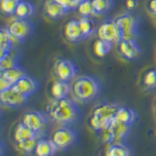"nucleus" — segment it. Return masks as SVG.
Segmentation results:
<instances>
[{"label":"nucleus","mask_w":156,"mask_h":156,"mask_svg":"<svg viewBox=\"0 0 156 156\" xmlns=\"http://www.w3.org/2000/svg\"><path fill=\"white\" fill-rule=\"evenodd\" d=\"M45 112L50 120L58 125H72L81 116L79 105L70 97L61 100L53 99L46 106Z\"/></svg>","instance_id":"f257e3e1"},{"label":"nucleus","mask_w":156,"mask_h":156,"mask_svg":"<svg viewBox=\"0 0 156 156\" xmlns=\"http://www.w3.org/2000/svg\"><path fill=\"white\" fill-rule=\"evenodd\" d=\"M101 93V83L96 76H80L76 78L72 84V95L78 101L83 104H90L96 101L100 97Z\"/></svg>","instance_id":"f03ea898"},{"label":"nucleus","mask_w":156,"mask_h":156,"mask_svg":"<svg viewBox=\"0 0 156 156\" xmlns=\"http://www.w3.org/2000/svg\"><path fill=\"white\" fill-rule=\"evenodd\" d=\"M120 105L117 102L104 101L98 105L90 117L89 125L96 133L107 129L115 119L116 111Z\"/></svg>","instance_id":"7ed1b4c3"},{"label":"nucleus","mask_w":156,"mask_h":156,"mask_svg":"<svg viewBox=\"0 0 156 156\" xmlns=\"http://www.w3.org/2000/svg\"><path fill=\"white\" fill-rule=\"evenodd\" d=\"M52 140L58 151H67L77 144L78 133L71 125H61L54 132Z\"/></svg>","instance_id":"20e7f679"},{"label":"nucleus","mask_w":156,"mask_h":156,"mask_svg":"<svg viewBox=\"0 0 156 156\" xmlns=\"http://www.w3.org/2000/svg\"><path fill=\"white\" fill-rule=\"evenodd\" d=\"M116 23L118 24L121 40L122 39H134L138 37L140 19L133 12H126L116 18Z\"/></svg>","instance_id":"39448f33"},{"label":"nucleus","mask_w":156,"mask_h":156,"mask_svg":"<svg viewBox=\"0 0 156 156\" xmlns=\"http://www.w3.org/2000/svg\"><path fill=\"white\" fill-rule=\"evenodd\" d=\"M8 28L18 43H24L34 32V23L30 19L17 18L8 24Z\"/></svg>","instance_id":"423d86ee"},{"label":"nucleus","mask_w":156,"mask_h":156,"mask_svg":"<svg viewBox=\"0 0 156 156\" xmlns=\"http://www.w3.org/2000/svg\"><path fill=\"white\" fill-rule=\"evenodd\" d=\"M119 55L126 61H136L143 55V48L136 38L122 39L117 44Z\"/></svg>","instance_id":"0eeeda50"},{"label":"nucleus","mask_w":156,"mask_h":156,"mask_svg":"<svg viewBox=\"0 0 156 156\" xmlns=\"http://www.w3.org/2000/svg\"><path fill=\"white\" fill-rule=\"evenodd\" d=\"M97 35L104 40L113 44H118L121 40V34L118 24L116 23V19H109L102 22L97 28Z\"/></svg>","instance_id":"6e6552de"},{"label":"nucleus","mask_w":156,"mask_h":156,"mask_svg":"<svg viewBox=\"0 0 156 156\" xmlns=\"http://www.w3.org/2000/svg\"><path fill=\"white\" fill-rule=\"evenodd\" d=\"M55 74L58 79L71 82L78 74V66L71 60L60 58L55 65Z\"/></svg>","instance_id":"1a4fd4ad"},{"label":"nucleus","mask_w":156,"mask_h":156,"mask_svg":"<svg viewBox=\"0 0 156 156\" xmlns=\"http://www.w3.org/2000/svg\"><path fill=\"white\" fill-rule=\"evenodd\" d=\"M50 120L46 112L38 111V110H30L24 113L22 122H23L29 128H31L37 133L41 134L46 128L47 123Z\"/></svg>","instance_id":"9d476101"},{"label":"nucleus","mask_w":156,"mask_h":156,"mask_svg":"<svg viewBox=\"0 0 156 156\" xmlns=\"http://www.w3.org/2000/svg\"><path fill=\"white\" fill-rule=\"evenodd\" d=\"M28 98L24 97L21 93H19L14 87L0 92V101L1 105L10 107V108H18L27 104Z\"/></svg>","instance_id":"9b49d317"},{"label":"nucleus","mask_w":156,"mask_h":156,"mask_svg":"<svg viewBox=\"0 0 156 156\" xmlns=\"http://www.w3.org/2000/svg\"><path fill=\"white\" fill-rule=\"evenodd\" d=\"M13 87L19 93H21L27 98H30L33 94H35L39 88V82L35 77L26 74L23 76L18 82L13 85Z\"/></svg>","instance_id":"f8f14e48"},{"label":"nucleus","mask_w":156,"mask_h":156,"mask_svg":"<svg viewBox=\"0 0 156 156\" xmlns=\"http://www.w3.org/2000/svg\"><path fill=\"white\" fill-rule=\"evenodd\" d=\"M63 33H65V37L66 38V40L71 43H80L85 40V37L83 35L80 27L79 20L73 19L68 21L65 26Z\"/></svg>","instance_id":"ddd939ff"},{"label":"nucleus","mask_w":156,"mask_h":156,"mask_svg":"<svg viewBox=\"0 0 156 156\" xmlns=\"http://www.w3.org/2000/svg\"><path fill=\"white\" fill-rule=\"evenodd\" d=\"M111 134L112 143L115 141H122L127 140L132 133V129L133 126L125 123H121L119 121L114 120L111 123V125L108 127Z\"/></svg>","instance_id":"4468645a"},{"label":"nucleus","mask_w":156,"mask_h":156,"mask_svg":"<svg viewBox=\"0 0 156 156\" xmlns=\"http://www.w3.org/2000/svg\"><path fill=\"white\" fill-rule=\"evenodd\" d=\"M20 60H21V52L19 49L16 46L10 48L0 56V71L19 66Z\"/></svg>","instance_id":"2eb2a0df"},{"label":"nucleus","mask_w":156,"mask_h":156,"mask_svg":"<svg viewBox=\"0 0 156 156\" xmlns=\"http://www.w3.org/2000/svg\"><path fill=\"white\" fill-rule=\"evenodd\" d=\"M135 154L134 147L127 140L115 141L107 145L106 156H132Z\"/></svg>","instance_id":"dca6fc26"},{"label":"nucleus","mask_w":156,"mask_h":156,"mask_svg":"<svg viewBox=\"0 0 156 156\" xmlns=\"http://www.w3.org/2000/svg\"><path fill=\"white\" fill-rule=\"evenodd\" d=\"M44 10H45L46 16L54 21L61 20L66 14L70 13L63 5L58 3L56 0H46L45 4H44Z\"/></svg>","instance_id":"f3484780"},{"label":"nucleus","mask_w":156,"mask_h":156,"mask_svg":"<svg viewBox=\"0 0 156 156\" xmlns=\"http://www.w3.org/2000/svg\"><path fill=\"white\" fill-rule=\"evenodd\" d=\"M70 94H72L71 82L58 79L52 84L51 95L53 97V99L56 100L65 99V98L70 97Z\"/></svg>","instance_id":"a211bd4d"},{"label":"nucleus","mask_w":156,"mask_h":156,"mask_svg":"<svg viewBox=\"0 0 156 156\" xmlns=\"http://www.w3.org/2000/svg\"><path fill=\"white\" fill-rule=\"evenodd\" d=\"M138 118H139V114L135 108H133V107H129V106L120 105L116 111L114 120L119 121L121 123H125V124H129V125L134 126V124L138 121Z\"/></svg>","instance_id":"6ab92c4d"},{"label":"nucleus","mask_w":156,"mask_h":156,"mask_svg":"<svg viewBox=\"0 0 156 156\" xmlns=\"http://www.w3.org/2000/svg\"><path fill=\"white\" fill-rule=\"evenodd\" d=\"M41 134L37 133L31 128H29L28 126H27L23 122L19 123L15 129L14 132V140L15 143H22L23 140H31V139H37L40 138Z\"/></svg>","instance_id":"aec40b11"},{"label":"nucleus","mask_w":156,"mask_h":156,"mask_svg":"<svg viewBox=\"0 0 156 156\" xmlns=\"http://www.w3.org/2000/svg\"><path fill=\"white\" fill-rule=\"evenodd\" d=\"M58 151L57 145L53 141L52 139H44L39 138L34 154L38 156H51L56 154Z\"/></svg>","instance_id":"412c9836"},{"label":"nucleus","mask_w":156,"mask_h":156,"mask_svg":"<svg viewBox=\"0 0 156 156\" xmlns=\"http://www.w3.org/2000/svg\"><path fill=\"white\" fill-rule=\"evenodd\" d=\"M36 12V6L28 0H21L15 13V16L21 19H30Z\"/></svg>","instance_id":"4be33fe9"},{"label":"nucleus","mask_w":156,"mask_h":156,"mask_svg":"<svg viewBox=\"0 0 156 156\" xmlns=\"http://www.w3.org/2000/svg\"><path fill=\"white\" fill-rule=\"evenodd\" d=\"M26 74H27L26 68L22 66H20V65L17 66L8 68V69H6V70L0 71V75L3 76L4 78H6V79L10 83H12L13 85L16 82H18L23 76H24Z\"/></svg>","instance_id":"5701e85b"},{"label":"nucleus","mask_w":156,"mask_h":156,"mask_svg":"<svg viewBox=\"0 0 156 156\" xmlns=\"http://www.w3.org/2000/svg\"><path fill=\"white\" fill-rule=\"evenodd\" d=\"M15 43L18 42L10 32L8 27H2L1 31H0V52L1 54L14 47Z\"/></svg>","instance_id":"b1692460"},{"label":"nucleus","mask_w":156,"mask_h":156,"mask_svg":"<svg viewBox=\"0 0 156 156\" xmlns=\"http://www.w3.org/2000/svg\"><path fill=\"white\" fill-rule=\"evenodd\" d=\"M113 45H114L113 43L99 38L95 41L93 50H94V53L97 57L104 58L111 52L112 48H113Z\"/></svg>","instance_id":"393cba45"},{"label":"nucleus","mask_w":156,"mask_h":156,"mask_svg":"<svg viewBox=\"0 0 156 156\" xmlns=\"http://www.w3.org/2000/svg\"><path fill=\"white\" fill-rule=\"evenodd\" d=\"M96 16L109 13L114 7V0H92Z\"/></svg>","instance_id":"a878e982"},{"label":"nucleus","mask_w":156,"mask_h":156,"mask_svg":"<svg viewBox=\"0 0 156 156\" xmlns=\"http://www.w3.org/2000/svg\"><path fill=\"white\" fill-rule=\"evenodd\" d=\"M79 23L85 39L89 38L94 34L95 31H97L95 22L93 21L91 17H81L79 19Z\"/></svg>","instance_id":"bb28decb"},{"label":"nucleus","mask_w":156,"mask_h":156,"mask_svg":"<svg viewBox=\"0 0 156 156\" xmlns=\"http://www.w3.org/2000/svg\"><path fill=\"white\" fill-rule=\"evenodd\" d=\"M77 11L81 17H91L92 18L93 16H96L95 9H94V6H93L92 0H83V1L79 2L78 7H77Z\"/></svg>","instance_id":"cd10ccee"},{"label":"nucleus","mask_w":156,"mask_h":156,"mask_svg":"<svg viewBox=\"0 0 156 156\" xmlns=\"http://www.w3.org/2000/svg\"><path fill=\"white\" fill-rule=\"evenodd\" d=\"M143 86L147 91L156 89V69H150L145 72L143 77Z\"/></svg>","instance_id":"c85d7f7f"},{"label":"nucleus","mask_w":156,"mask_h":156,"mask_svg":"<svg viewBox=\"0 0 156 156\" xmlns=\"http://www.w3.org/2000/svg\"><path fill=\"white\" fill-rule=\"evenodd\" d=\"M40 138H41V136H40ZM38 140H39V138L27 140H23V141H22V143H18L17 144L18 149L21 151V152L24 153V154H31V153H34Z\"/></svg>","instance_id":"c756f323"},{"label":"nucleus","mask_w":156,"mask_h":156,"mask_svg":"<svg viewBox=\"0 0 156 156\" xmlns=\"http://www.w3.org/2000/svg\"><path fill=\"white\" fill-rule=\"evenodd\" d=\"M21 0H1V10L5 15H15Z\"/></svg>","instance_id":"7c9ffc66"},{"label":"nucleus","mask_w":156,"mask_h":156,"mask_svg":"<svg viewBox=\"0 0 156 156\" xmlns=\"http://www.w3.org/2000/svg\"><path fill=\"white\" fill-rule=\"evenodd\" d=\"M56 1H58V3L63 5V6H65L69 12L77 10L78 4H79L77 0H56Z\"/></svg>","instance_id":"2f4dec72"},{"label":"nucleus","mask_w":156,"mask_h":156,"mask_svg":"<svg viewBox=\"0 0 156 156\" xmlns=\"http://www.w3.org/2000/svg\"><path fill=\"white\" fill-rule=\"evenodd\" d=\"M11 87H13L12 83H10L6 78H4L3 76L0 75V92L7 90Z\"/></svg>","instance_id":"473e14b6"},{"label":"nucleus","mask_w":156,"mask_h":156,"mask_svg":"<svg viewBox=\"0 0 156 156\" xmlns=\"http://www.w3.org/2000/svg\"><path fill=\"white\" fill-rule=\"evenodd\" d=\"M139 3H140V0H126L125 5L129 11H133V10H135L139 6Z\"/></svg>","instance_id":"72a5a7b5"},{"label":"nucleus","mask_w":156,"mask_h":156,"mask_svg":"<svg viewBox=\"0 0 156 156\" xmlns=\"http://www.w3.org/2000/svg\"><path fill=\"white\" fill-rule=\"evenodd\" d=\"M146 8H147V11L152 15V16L156 15V0H148Z\"/></svg>","instance_id":"f704fd0d"},{"label":"nucleus","mask_w":156,"mask_h":156,"mask_svg":"<svg viewBox=\"0 0 156 156\" xmlns=\"http://www.w3.org/2000/svg\"><path fill=\"white\" fill-rule=\"evenodd\" d=\"M154 113H155V116H156V98L154 99Z\"/></svg>","instance_id":"c9c22d12"},{"label":"nucleus","mask_w":156,"mask_h":156,"mask_svg":"<svg viewBox=\"0 0 156 156\" xmlns=\"http://www.w3.org/2000/svg\"><path fill=\"white\" fill-rule=\"evenodd\" d=\"M153 17H154V20H155V22H156V15H154Z\"/></svg>","instance_id":"e433bc0d"},{"label":"nucleus","mask_w":156,"mask_h":156,"mask_svg":"<svg viewBox=\"0 0 156 156\" xmlns=\"http://www.w3.org/2000/svg\"><path fill=\"white\" fill-rule=\"evenodd\" d=\"M77 1H78V3H79V2H81V1H83V0H77Z\"/></svg>","instance_id":"4c0bfd02"}]
</instances>
